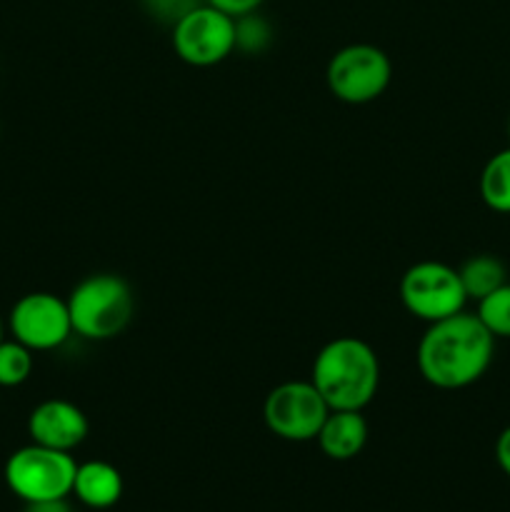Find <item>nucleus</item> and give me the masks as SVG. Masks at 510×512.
<instances>
[{"mask_svg": "<svg viewBox=\"0 0 510 512\" xmlns=\"http://www.w3.org/2000/svg\"><path fill=\"white\" fill-rule=\"evenodd\" d=\"M495 338L475 313L430 323L418 343V370L433 388L460 390L478 383L493 363Z\"/></svg>", "mask_w": 510, "mask_h": 512, "instance_id": "1", "label": "nucleus"}, {"mask_svg": "<svg viewBox=\"0 0 510 512\" xmlns=\"http://www.w3.org/2000/svg\"><path fill=\"white\" fill-rule=\"evenodd\" d=\"M508 135H510V123H508Z\"/></svg>", "mask_w": 510, "mask_h": 512, "instance_id": "23", "label": "nucleus"}, {"mask_svg": "<svg viewBox=\"0 0 510 512\" xmlns=\"http://www.w3.org/2000/svg\"><path fill=\"white\" fill-rule=\"evenodd\" d=\"M480 198L495 213H510V148L500 150L480 173Z\"/></svg>", "mask_w": 510, "mask_h": 512, "instance_id": "14", "label": "nucleus"}, {"mask_svg": "<svg viewBox=\"0 0 510 512\" xmlns=\"http://www.w3.org/2000/svg\"><path fill=\"white\" fill-rule=\"evenodd\" d=\"M393 78L390 58L368 43L345 45L330 58L325 80L330 93L350 105H365L378 100Z\"/></svg>", "mask_w": 510, "mask_h": 512, "instance_id": "7", "label": "nucleus"}, {"mask_svg": "<svg viewBox=\"0 0 510 512\" xmlns=\"http://www.w3.org/2000/svg\"><path fill=\"white\" fill-rule=\"evenodd\" d=\"M270 40H273L270 25L268 20L260 18L258 10L235 18V50H240V53H250V55L263 53V50L270 45Z\"/></svg>", "mask_w": 510, "mask_h": 512, "instance_id": "17", "label": "nucleus"}, {"mask_svg": "<svg viewBox=\"0 0 510 512\" xmlns=\"http://www.w3.org/2000/svg\"><path fill=\"white\" fill-rule=\"evenodd\" d=\"M400 300L413 318L430 325L463 313L468 295L460 283L458 270L438 260H423L405 270L400 280Z\"/></svg>", "mask_w": 510, "mask_h": 512, "instance_id": "5", "label": "nucleus"}, {"mask_svg": "<svg viewBox=\"0 0 510 512\" xmlns=\"http://www.w3.org/2000/svg\"><path fill=\"white\" fill-rule=\"evenodd\" d=\"M458 275L468 300H475V303L483 300L485 295L493 293V290H498L500 285L508 283V270H505V263L488 253L473 255V258L465 260V263L458 268Z\"/></svg>", "mask_w": 510, "mask_h": 512, "instance_id": "13", "label": "nucleus"}, {"mask_svg": "<svg viewBox=\"0 0 510 512\" xmlns=\"http://www.w3.org/2000/svg\"><path fill=\"white\" fill-rule=\"evenodd\" d=\"M310 380L330 410H363L378 395L380 360L365 340L343 335L318 350Z\"/></svg>", "mask_w": 510, "mask_h": 512, "instance_id": "2", "label": "nucleus"}, {"mask_svg": "<svg viewBox=\"0 0 510 512\" xmlns=\"http://www.w3.org/2000/svg\"><path fill=\"white\" fill-rule=\"evenodd\" d=\"M23 512H73L68 498L60 500H38V503H25Z\"/></svg>", "mask_w": 510, "mask_h": 512, "instance_id": "21", "label": "nucleus"}, {"mask_svg": "<svg viewBox=\"0 0 510 512\" xmlns=\"http://www.w3.org/2000/svg\"><path fill=\"white\" fill-rule=\"evenodd\" d=\"M73 335L85 340H113L135 315V298L128 280L115 273H95L80 280L68 298Z\"/></svg>", "mask_w": 510, "mask_h": 512, "instance_id": "3", "label": "nucleus"}, {"mask_svg": "<svg viewBox=\"0 0 510 512\" xmlns=\"http://www.w3.org/2000/svg\"><path fill=\"white\" fill-rule=\"evenodd\" d=\"M75 470L78 463L70 453L30 443L5 460L3 475L15 498L23 503H38V500H60L73 495Z\"/></svg>", "mask_w": 510, "mask_h": 512, "instance_id": "4", "label": "nucleus"}, {"mask_svg": "<svg viewBox=\"0 0 510 512\" xmlns=\"http://www.w3.org/2000/svg\"><path fill=\"white\" fill-rule=\"evenodd\" d=\"M88 430L90 425L83 410L63 398L43 400L28 415L30 443L63 450V453H73L78 445H83Z\"/></svg>", "mask_w": 510, "mask_h": 512, "instance_id": "10", "label": "nucleus"}, {"mask_svg": "<svg viewBox=\"0 0 510 512\" xmlns=\"http://www.w3.org/2000/svg\"><path fill=\"white\" fill-rule=\"evenodd\" d=\"M5 333H8V320H5L3 315H0V343H3V340H5Z\"/></svg>", "mask_w": 510, "mask_h": 512, "instance_id": "22", "label": "nucleus"}, {"mask_svg": "<svg viewBox=\"0 0 510 512\" xmlns=\"http://www.w3.org/2000/svg\"><path fill=\"white\" fill-rule=\"evenodd\" d=\"M495 463L510 478V425L495 440Z\"/></svg>", "mask_w": 510, "mask_h": 512, "instance_id": "20", "label": "nucleus"}, {"mask_svg": "<svg viewBox=\"0 0 510 512\" xmlns=\"http://www.w3.org/2000/svg\"><path fill=\"white\" fill-rule=\"evenodd\" d=\"M33 375V350L15 338L0 343V390L20 388Z\"/></svg>", "mask_w": 510, "mask_h": 512, "instance_id": "15", "label": "nucleus"}, {"mask_svg": "<svg viewBox=\"0 0 510 512\" xmlns=\"http://www.w3.org/2000/svg\"><path fill=\"white\" fill-rule=\"evenodd\" d=\"M173 48L195 68L223 63L235 50V18L208 3L195 5L173 25Z\"/></svg>", "mask_w": 510, "mask_h": 512, "instance_id": "8", "label": "nucleus"}, {"mask_svg": "<svg viewBox=\"0 0 510 512\" xmlns=\"http://www.w3.org/2000/svg\"><path fill=\"white\" fill-rule=\"evenodd\" d=\"M330 405L315 388L313 380H288L268 393L263 403V420L270 433L290 443H308L318 438Z\"/></svg>", "mask_w": 510, "mask_h": 512, "instance_id": "6", "label": "nucleus"}, {"mask_svg": "<svg viewBox=\"0 0 510 512\" xmlns=\"http://www.w3.org/2000/svg\"><path fill=\"white\" fill-rule=\"evenodd\" d=\"M480 323L488 328V333L495 340L505 338L510 340V283L500 285L483 300H478V310H475Z\"/></svg>", "mask_w": 510, "mask_h": 512, "instance_id": "16", "label": "nucleus"}, {"mask_svg": "<svg viewBox=\"0 0 510 512\" xmlns=\"http://www.w3.org/2000/svg\"><path fill=\"white\" fill-rule=\"evenodd\" d=\"M203 3L223 10V13H228L230 18H240V15L255 13V10H258L265 0H203Z\"/></svg>", "mask_w": 510, "mask_h": 512, "instance_id": "19", "label": "nucleus"}, {"mask_svg": "<svg viewBox=\"0 0 510 512\" xmlns=\"http://www.w3.org/2000/svg\"><path fill=\"white\" fill-rule=\"evenodd\" d=\"M8 333L33 353L60 348L73 335L68 300L53 293H28L8 313Z\"/></svg>", "mask_w": 510, "mask_h": 512, "instance_id": "9", "label": "nucleus"}, {"mask_svg": "<svg viewBox=\"0 0 510 512\" xmlns=\"http://www.w3.org/2000/svg\"><path fill=\"white\" fill-rule=\"evenodd\" d=\"M73 495L93 510H108L123 498V475L105 460H88L75 470Z\"/></svg>", "mask_w": 510, "mask_h": 512, "instance_id": "12", "label": "nucleus"}, {"mask_svg": "<svg viewBox=\"0 0 510 512\" xmlns=\"http://www.w3.org/2000/svg\"><path fill=\"white\" fill-rule=\"evenodd\" d=\"M203 0H143L145 10H148L153 18L163 20V23L175 25L183 18L188 10H193L195 5H200Z\"/></svg>", "mask_w": 510, "mask_h": 512, "instance_id": "18", "label": "nucleus"}, {"mask_svg": "<svg viewBox=\"0 0 510 512\" xmlns=\"http://www.w3.org/2000/svg\"><path fill=\"white\" fill-rule=\"evenodd\" d=\"M315 440L330 460H353L368 443L363 410H330Z\"/></svg>", "mask_w": 510, "mask_h": 512, "instance_id": "11", "label": "nucleus"}]
</instances>
